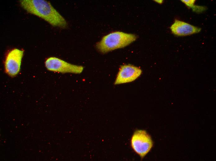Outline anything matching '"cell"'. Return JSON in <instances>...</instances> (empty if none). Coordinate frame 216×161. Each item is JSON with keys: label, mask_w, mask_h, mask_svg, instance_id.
<instances>
[{"label": "cell", "mask_w": 216, "mask_h": 161, "mask_svg": "<svg viewBox=\"0 0 216 161\" xmlns=\"http://www.w3.org/2000/svg\"><path fill=\"white\" fill-rule=\"evenodd\" d=\"M154 1L160 4L162 3L163 2V0H154Z\"/></svg>", "instance_id": "9"}, {"label": "cell", "mask_w": 216, "mask_h": 161, "mask_svg": "<svg viewBox=\"0 0 216 161\" xmlns=\"http://www.w3.org/2000/svg\"><path fill=\"white\" fill-rule=\"evenodd\" d=\"M45 64L48 70L63 73L80 74L83 70V67L82 66L73 64L56 57L48 58Z\"/></svg>", "instance_id": "4"}, {"label": "cell", "mask_w": 216, "mask_h": 161, "mask_svg": "<svg viewBox=\"0 0 216 161\" xmlns=\"http://www.w3.org/2000/svg\"><path fill=\"white\" fill-rule=\"evenodd\" d=\"M170 28L172 33L178 36H186L198 33L201 29L200 28L176 19Z\"/></svg>", "instance_id": "7"}, {"label": "cell", "mask_w": 216, "mask_h": 161, "mask_svg": "<svg viewBox=\"0 0 216 161\" xmlns=\"http://www.w3.org/2000/svg\"><path fill=\"white\" fill-rule=\"evenodd\" d=\"M142 72L138 67L130 64L123 65L119 68L114 84L119 85L131 82L138 78Z\"/></svg>", "instance_id": "6"}, {"label": "cell", "mask_w": 216, "mask_h": 161, "mask_svg": "<svg viewBox=\"0 0 216 161\" xmlns=\"http://www.w3.org/2000/svg\"><path fill=\"white\" fill-rule=\"evenodd\" d=\"M131 146L142 159L150 151L153 146L151 136L144 130H136L131 141Z\"/></svg>", "instance_id": "3"}, {"label": "cell", "mask_w": 216, "mask_h": 161, "mask_svg": "<svg viewBox=\"0 0 216 161\" xmlns=\"http://www.w3.org/2000/svg\"><path fill=\"white\" fill-rule=\"evenodd\" d=\"M181 1L187 6L191 8L194 11L197 13L205 11L207 9V7H205L195 5L194 3L196 1L195 0H181Z\"/></svg>", "instance_id": "8"}, {"label": "cell", "mask_w": 216, "mask_h": 161, "mask_svg": "<svg viewBox=\"0 0 216 161\" xmlns=\"http://www.w3.org/2000/svg\"><path fill=\"white\" fill-rule=\"evenodd\" d=\"M137 38L136 36L134 34L115 32L104 36L97 43L96 47L101 53H106L124 47L134 41Z\"/></svg>", "instance_id": "2"}, {"label": "cell", "mask_w": 216, "mask_h": 161, "mask_svg": "<svg viewBox=\"0 0 216 161\" xmlns=\"http://www.w3.org/2000/svg\"><path fill=\"white\" fill-rule=\"evenodd\" d=\"M21 7L28 12L44 20L51 25L66 28L67 23L64 18L50 3L44 0H22Z\"/></svg>", "instance_id": "1"}, {"label": "cell", "mask_w": 216, "mask_h": 161, "mask_svg": "<svg viewBox=\"0 0 216 161\" xmlns=\"http://www.w3.org/2000/svg\"><path fill=\"white\" fill-rule=\"evenodd\" d=\"M23 54V50L17 48L11 50L7 54L4 68L6 73L8 75L14 77L19 73Z\"/></svg>", "instance_id": "5"}]
</instances>
